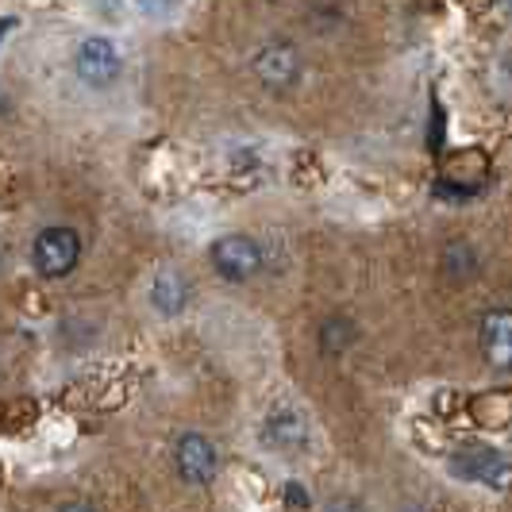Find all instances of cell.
Here are the masks:
<instances>
[{
  "instance_id": "6da1fadb",
  "label": "cell",
  "mask_w": 512,
  "mask_h": 512,
  "mask_svg": "<svg viewBox=\"0 0 512 512\" xmlns=\"http://www.w3.org/2000/svg\"><path fill=\"white\" fill-rule=\"evenodd\" d=\"M31 258H35V270L47 278V282H58L66 278L81 258V235L66 224H54V228H43L31 243Z\"/></svg>"
},
{
  "instance_id": "7a4b0ae2",
  "label": "cell",
  "mask_w": 512,
  "mask_h": 512,
  "mask_svg": "<svg viewBox=\"0 0 512 512\" xmlns=\"http://www.w3.org/2000/svg\"><path fill=\"white\" fill-rule=\"evenodd\" d=\"M74 70L89 89H108V85H116V77L124 74V58H120L112 39L89 35V39L77 47Z\"/></svg>"
},
{
  "instance_id": "3957f363",
  "label": "cell",
  "mask_w": 512,
  "mask_h": 512,
  "mask_svg": "<svg viewBox=\"0 0 512 512\" xmlns=\"http://www.w3.org/2000/svg\"><path fill=\"white\" fill-rule=\"evenodd\" d=\"M212 266L228 282H251L262 270V247L251 235H224L212 243Z\"/></svg>"
},
{
  "instance_id": "277c9868",
  "label": "cell",
  "mask_w": 512,
  "mask_h": 512,
  "mask_svg": "<svg viewBox=\"0 0 512 512\" xmlns=\"http://www.w3.org/2000/svg\"><path fill=\"white\" fill-rule=\"evenodd\" d=\"M451 470L466 482H482L489 489L512 486V462L501 451H489V447H462V451H455Z\"/></svg>"
},
{
  "instance_id": "5b68a950",
  "label": "cell",
  "mask_w": 512,
  "mask_h": 512,
  "mask_svg": "<svg viewBox=\"0 0 512 512\" xmlns=\"http://www.w3.org/2000/svg\"><path fill=\"white\" fill-rule=\"evenodd\" d=\"M174 462H178L181 482H189V486H212V478H216V470H220L216 447H212L201 432H185V436L178 439Z\"/></svg>"
},
{
  "instance_id": "8992f818",
  "label": "cell",
  "mask_w": 512,
  "mask_h": 512,
  "mask_svg": "<svg viewBox=\"0 0 512 512\" xmlns=\"http://www.w3.org/2000/svg\"><path fill=\"white\" fill-rule=\"evenodd\" d=\"M262 443L270 451H282V455H297L308 447V424L305 416L289 405H278V409L266 412L262 420Z\"/></svg>"
},
{
  "instance_id": "52a82bcc",
  "label": "cell",
  "mask_w": 512,
  "mask_h": 512,
  "mask_svg": "<svg viewBox=\"0 0 512 512\" xmlns=\"http://www.w3.org/2000/svg\"><path fill=\"white\" fill-rule=\"evenodd\" d=\"M255 74L266 89L285 93L301 77V54H297V47H289V43H266L255 54Z\"/></svg>"
},
{
  "instance_id": "ba28073f",
  "label": "cell",
  "mask_w": 512,
  "mask_h": 512,
  "mask_svg": "<svg viewBox=\"0 0 512 512\" xmlns=\"http://www.w3.org/2000/svg\"><path fill=\"white\" fill-rule=\"evenodd\" d=\"M478 347L489 366L512 370V312L509 308H489L478 324Z\"/></svg>"
},
{
  "instance_id": "9c48e42d",
  "label": "cell",
  "mask_w": 512,
  "mask_h": 512,
  "mask_svg": "<svg viewBox=\"0 0 512 512\" xmlns=\"http://www.w3.org/2000/svg\"><path fill=\"white\" fill-rule=\"evenodd\" d=\"M189 297H193V289H189V282L181 278L178 270H162L151 285V305L158 308L162 316L185 312V308H189Z\"/></svg>"
},
{
  "instance_id": "30bf717a",
  "label": "cell",
  "mask_w": 512,
  "mask_h": 512,
  "mask_svg": "<svg viewBox=\"0 0 512 512\" xmlns=\"http://www.w3.org/2000/svg\"><path fill=\"white\" fill-rule=\"evenodd\" d=\"M320 335H324V351H328V355H339L343 347H351V335H355V328H351L347 320H328Z\"/></svg>"
},
{
  "instance_id": "8fae6325",
  "label": "cell",
  "mask_w": 512,
  "mask_h": 512,
  "mask_svg": "<svg viewBox=\"0 0 512 512\" xmlns=\"http://www.w3.org/2000/svg\"><path fill=\"white\" fill-rule=\"evenodd\" d=\"M466 266H474L470 247H466V243H451V247H447V258H443V270H447V274H455V278H462V274H466Z\"/></svg>"
},
{
  "instance_id": "7c38bea8",
  "label": "cell",
  "mask_w": 512,
  "mask_h": 512,
  "mask_svg": "<svg viewBox=\"0 0 512 512\" xmlns=\"http://www.w3.org/2000/svg\"><path fill=\"white\" fill-rule=\"evenodd\" d=\"M285 501H293V505H297V509H308L305 486H297V482H293V486H285Z\"/></svg>"
},
{
  "instance_id": "4fadbf2b",
  "label": "cell",
  "mask_w": 512,
  "mask_h": 512,
  "mask_svg": "<svg viewBox=\"0 0 512 512\" xmlns=\"http://www.w3.org/2000/svg\"><path fill=\"white\" fill-rule=\"evenodd\" d=\"M62 512H97V509L85 505V501H70V505H62Z\"/></svg>"
},
{
  "instance_id": "5bb4252c",
  "label": "cell",
  "mask_w": 512,
  "mask_h": 512,
  "mask_svg": "<svg viewBox=\"0 0 512 512\" xmlns=\"http://www.w3.org/2000/svg\"><path fill=\"white\" fill-rule=\"evenodd\" d=\"M0 274H4V247H0Z\"/></svg>"
}]
</instances>
